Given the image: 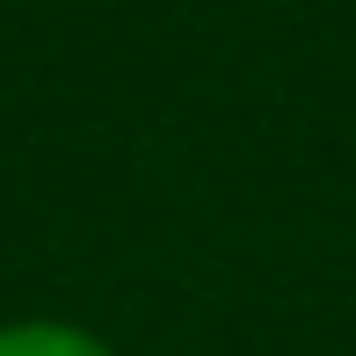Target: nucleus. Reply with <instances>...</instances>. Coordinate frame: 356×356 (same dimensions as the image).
<instances>
[{
    "mask_svg": "<svg viewBox=\"0 0 356 356\" xmlns=\"http://www.w3.org/2000/svg\"><path fill=\"white\" fill-rule=\"evenodd\" d=\"M0 356H109V349L88 327H73V320H8Z\"/></svg>",
    "mask_w": 356,
    "mask_h": 356,
    "instance_id": "nucleus-1",
    "label": "nucleus"
}]
</instances>
